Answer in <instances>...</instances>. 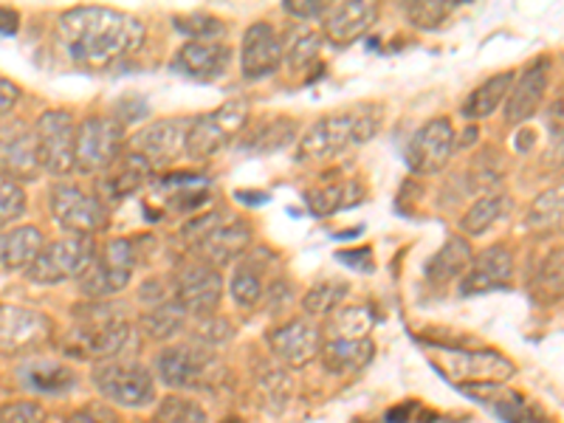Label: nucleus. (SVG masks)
<instances>
[{
  "label": "nucleus",
  "instance_id": "50",
  "mask_svg": "<svg viewBox=\"0 0 564 423\" xmlns=\"http://www.w3.org/2000/svg\"><path fill=\"white\" fill-rule=\"evenodd\" d=\"M229 336H232V327H229L223 320H212V316H207V325L198 331L200 345H214V341H218V345H223Z\"/></svg>",
  "mask_w": 564,
  "mask_h": 423
},
{
  "label": "nucleus",
  "instance_id": "55",
  "mask_svg": "<svg viewBox=\"0 0 564 423\" xmlns=\"http://www.w3.org/2000/svg\"><path fill=\"white\" fill-rule=\"evenodd\" d=\"M234 198H237L241 203H255V207L269 201V195L266 192H234Z\"/></svg>",
  "mask_w": 564,
  "mask_h": 423
},
{
  "label": "nucleus",
  "instance_id": "45",
  "mask_svg": "<svg viewBox=\"0 0 564 423\" xmlns=\"http://www.w3.org/2000/svg\"><path fill=\"white\" fill-rule=\"evenodd\" d=\"M156 423H207V412L184 396H167L159 403Z\"/></svg>",
  "mask_w": 564,
  "mask_h": 423
},
{
  "label": "nucleus",
  "instance_id": "29",
  "mask_svg": "<svg viewBox=\"0 0 564 423\" xmlns=\"http://www.w3.org/2000/svg\"><path fill=\"white\" fill-rule=\"evenodd\" d=\"M42 232L37 226H17L0 235V269H28L42 251Z\"/></svg>",
  "mask_w": 564,
  "mask_h": 423
},
{
  "label": "nucleus",
  "instance_id": "13",
  "mask_svg": "<svg viewBox=\"0 0 564 423\" xmlns=\"http://www.w3.org/2000/svg\"><path fill=\"white\" fill-rule=\"evenodd\" d=\"M223 294V279L218 269L198 257L186 260L175 271V302L184 308V313L195 316H212Z\"/></svg>",
  "mask_w": 564,
  "mask_h": 423
},
{
  "label": "nucleus",
  "instance_id": "28",
  "mask_svg": "<svg viewBox=\"0 0 564 423\" xmlns=\"http://www.w3.org/2000/svg\"><path fill=\"white\" fill-rule=\"evenodd\" d=\"M324 370L333 375H353L376 359V345L370 339H331L322 345Z\"/></svg>",
  "mask_w": 564,
  "mask_h": 423
},
{
  "label": "nucleus",
  "instance_id": "1",
  "mask_svg": "<svg viewBox=\"0 0 564 423\" xmlns=\"http://www.w3.org/2000/svg\"><path fill=\"white\" fill-rule=\"evenodd\" d=\"M57 46L74 69L113 71L145 46V26L133 14L108 7H76L57 21Z\"/></svg>",
  "mask_w": 564,
  "mask_h": 423
},
{
  "label": "nucleus",
  "instance_id": "22",
  "mask_svg": "<svg viewBox=\"0 0 564 423\" xmlns=\"http://www.w3.org/2000/svg\"><path fill=\"white\" fill-rule=\"evenodd\" d=\"M277 359L289 368H305L322 353V331L310 320H291L269 336Z\"/></svg>",
  "mask_w": 564,
  "mask_h": 423
},
{
  "label": "nucleus",
  "instance_id": "3",
  "mask_svg": "<svg viewBox=\"0 0 564 423\" xmlns=\"http://www.w3.org/2000/svg\"><path fill=\"white\" fill-rule=\"evenodd\" d=\"M76 331L71 353L79 359H113L131 341V322L108 302H94L90 308H76Z\"/></svg>",
  "mask_w": 564,
  "mask_h": 423
},
{
  "label": "nucleus",
  "instance_id": "46",
  "mask_svg": "<svg viewBox=\"0 0 564 423\" xmlns=\"http://www.w3.org/2000/svg\"><path fill=\"white\" fill-rule=\"evenodd\" d=\"M26 215V192L14 181H0V226L21 221Z\"/></svg>",
  "mask_w": 564,
  "mask_h": 423
},
{
  "label": "nucleus",
  "instance_id": "12",
  "mask_svg": "<svg viewBox=\"0 0 564 423\" xmlns=\"http://www.w3.org/2000/svg\"><path fill=\"white\" fill-rule=\"evenodd\" d=\"M54 325L46 313L0 302V356H26L49 345Z\"/></svg>",
  "mask_w": 564,
  "mask_h": 423
},
{
  "label": "nucleus",
  "instance_id": "9",
  "mask_svg": "<svg viewBox=\"0 0 564 423\" xmlns=\"http://www.w3.org/2000/svg\"><path fill=\"white\" fill-rule=\"evenodd\" d=\"M49 209L62 229L79 237H94L108 223V203L76 184H54L49 192Z\"/></svg>",
  "mask_w": 564,
  "mask_h": 423
},
{
  "label": "nucleus",
  "instance_id": "48",
  "mask_svg": "<svg viewBox=\"0 0 564 423\" xmlns=\"http://www.w3.org/2000/svg\"><path fill=\"white\" fill-rule=\"evenodd\" d=\"M42 407L35 401H12L0 407V423H40Z\"/></svg>",
  "mask_w": 564,
  "mask_h": 423
},
{
  "label": "nucleus",
  "instance_id": "51",
  "mask_svg": "<svg viewBox=\"0 0 564 423\" xmlns=\"http://www.w3.org/2000/svg\"><path fill=\"white\" fill-rule=\"evenodd\" d=\"M65 423H119V418L113 410H105V407H94V403H90L85 410L74 412Z\"/></svg>",
  "mask_w": 564,
  "mask_h": 423
},
{
  "label": "nucleus",
  "instance_id": "27",
  "mask_svg": "<svg viewBox=\"0 0 564 423\" xmlns=\"http://www.w3.org/2000/svg\"><path fill=\"white\" fill-rule=\"evenodd\" d=\"M17 378L26 389L32 393H40V396H65L76 387V373L69 368V364H60V361H28L17 370Z\"/></svg>",
  "mask_w": 564,
  "mask_h": 423
},
{
  "label": "nucleus",
  "instance_id": "49",
  "mask_svg": "<svg viewBox=\"0 0 564 423\" xmlns=\"http://www.w3.org/2000/svg\"><path fill=\"white\" fill-rule=\"evenodd\" d=\"M282 9L296 17V21H314V17H322L328 3H319V0H285Z\"/></svg>",
  "mask_w": 564,
  "mask_h": 423
},
{
  "label": "nucleus",
  "instance_id": "25",
  "mask_svg": "<svg viewBox=\"0 0 564 423\" xmlns=\"http://www.w3.org/2000/svg\"><path fill=\"white\" fill-rule=\"evenodd\" d=\"M105 181L102 187H99V198H102L105 203H108V198L111 201H122V198H131V195H136L138 189L147 187L152 181V167L147 164L145 159H138L136 153H124V159L119 155L117 161H113V167L105 170Z\"/></svg>",
  "mask_w": 564,
  "mask_h": 423
},
{
  "label": "nucleus",
  "instance_id": "14",
  "mask_svg": "<svg viewBox=\"0 0 564 423\" xmlns=\"http://www.w3.org/2000/svg\"><path fill=\"white\" fill-rule=\"evenodd\" d=\"M193 119H159L138 130L131 139L127 150L145 159L152 170L164 167L170 161L186 153V133H189Z\"/></svg>",
  "mask_w": 564,
  "mask_h": 423
},
{
  "label": "nucleus",
  "instance_id": "36",
  "mask_svg": "<svg viewBox=\"0 0 564 423\" xmlns=\"http://www.w3.org/2000/svg\"><path fill=\"white\" fill-rule=\"evenodd\" d=\"M562 198H564L562 184L544 189L537 201L530 203L528 217H525L528 229L537 232V235H548V232L559 229V226H562V207H564Z\"/></svg>",
  "mask_w": 564,
  "mask_h": 423
},
{
  "label": "nucleus",
  "instance_id": "24",
  "mask_svg": "<svg viewBox=\"0 0 564 423\" xmlns=\"http://www.w3.org/2000/svg\"><path fill=\"white\" fill-rule=\"evenodd\" d=\"M248 244H252V226L246 221H223L207 240L195 246V257L218 269L246 254Z\"/></svg>",
  "mask_w": 564,
  "mask_h": 423
},
{
  "label": "nucleus",
  "instance_id": "19",
  "mask_svg": "<svg viewBox=\"0 0 564 423\" xmlns=\"http://www.w3.org/2000/svg\"><path fill=\"white\" fill-rule=\"evenodd\" d=\"M548 79H551V60L539 57L537 63H530L523 71V77L514 79L508 90V102H505V122L511 127H519L530 122V116H537L539 104H542L544 94H548Z\"/></svg>",
  "mask_w": 564,
  "mask_h": 423
},
{
  "label": "nucleus",
  "instance_id": "17",
  "mask_svg": "<svg viewBox=\"0 0 564 423\" xmlns=\"http://www.w3.org/2000/svg\"><path fill=\"white\" fill-rule=\"evenodd\" d=\"M40 161H37L35 130L26 122H7L0 125V178L23 184L37 178Z\"/></svg>",
  "mask_w": 564,
  "mask_h": 423
},
{
  "label": "nucleus",
  "instance_id": "54",
  "mask_svg": "<svg viewBox=\"0 0 564 423\" xmlns=\"http://www.w3.org/2000/svg\"><path fill=\"white\" fill-rule=\"evenodd\" d=\"M21 26V14L9 7H0V35H17Z\"/></svg>",
  "mask_w": 564,
  "mask_h": 423
},
{
  "label": "nucleus",
  "instance_id": "33",
  "mask_svg": "<svg viewBox=\"0 0 564 423\" xmlns=\"http://www.w3.org/2000/svg\"><path fill=\"white\" fill-rule=\"evenodd\" d=\"M511 85H514V74L511 71H503V74H494L482 85H477L468 99L463 102V116L466 119H486L505 102L508 97Z\"/></svg>",
  "mask_w": 564,
  "mask_h": 423
},
{
  "label": "nucleus",
  "instance_id": "21",
  "mask_svg": "<svg viewBox=\"0 0 564 423\" xmlns=\"http://www.w3.org/2000/svg\"><path fill=\"white\" fill-rule=\"evenodd\" d=\"M232 65V49L223 42H186L170 60V69L195 83H214Z\"/></svg>",
  "mask_w": 564,
  "mask_h": 423
},
{
  "label": "nucleus",
  "instance_id": "6",
  "mask_svg": "<svg viewBox=\"0 0 564 423\" xmlns=\"http://www.w3.org/2000/svg\"><path fill=\"white\" fill-rule=\"evenodd\" d=\"M124 150V125L113 116H88L76 127L74 170L83 175H97L113 167Z\"/></svg>",
  "mask_w": 564,
  "mask_h": 423
},
{
  "label": "nucleus",
  "instance_id": "2",
  "mask_svg": "<svg viewBox=\"0 0 564 423\" xmlns=\"http://www.w3.org/2000/svg\"><path fill=\"white\" fill-rule=\"evenodd\" d=\"M379 104H356L351 111L331 113L317 119L308 130L296 139V161L299 164H319L333 161L353 147L370 141L381 127Z\"/></svg>",
  "mask_w": 564,
  "mask_h": 423
},
{
  "label": "nucleus",
  "instance_id": "43",
  "mask_svg": "<svg viewBox=\"0 0 564 423\" xmlns=\"http://www.w3.org/2000/svg\"><path fill=\"white\" fill-rule=\"evenodd\" d=\"M319 46H322V37L317 32H308V28L296 32L289 42H282V60L294 71L310 69V65L317 63Z\"/></svg>",
  "mask_w": 564,
  "mask_h": 423
},
{
  "label": "nucleus",
  "instance_id": "4",
  "mask_svg": "<svg viewBox=\"0 0 564 423\" xmlns=\"http://www.w3.org/2000/svg\"><path fill=\"white\" fill-rule=\"evenodd\" d=\"M248 125L246 99H229L221 108L193 119L186 133V155L195 161H207L223 153L234 139H241Z\"/></svg>",
  "mask_w": 564,
  "mask_h": 423
},
{
  "label": "nucleus",
  "instance_id": "38",
  "mask_svg": "<svg viewBox=\"0 0 564 423\" xmlns=\"http://www.w3.org/2000/svg\"><path fill=\"white\" fill-rule=\"evenodd\" d=\"M457 7L461 0H420V3H404V14L409 26L432 32V28H441Z\"/></svg>",
  "mask_w": 564,
  "mask_h": 423
},
{
  "label": "nucleus",
  "instance_id": "16",
  "mask_svg": "<svg viewBox=\"0 0 564 423\" xmlns=\"http://www.w3.org/2000/svg\"><path fill=\"white\" fill-rule=\"evenodd\" d=\"M209 368H212V356L200 341H195V345H167L156 356V373L167 387L175 389L200 387Z\"/></svg>",
  "mask_w": 564,
  "mask_h": 423
},
{
  "label": "nucleus",
  "instance_id": "8",
  "mask_svg": "<svg viewBox=\"0 0 564 423\" xmlns=\"http://www.w3.org/2000/svg\"><path fill=\"white\" fill-rule=\"evenodd\" d=\"M94 257H97L94 237H62L57 244L42 246L35 263L26 269V277L37 285H57L74 277L79 279Z\"/></svg>",
  "mask_w": 564,
  "mask_h": 423
},
{
  "label": "nucleus",
  "instance_id": "32",
  "mask_svg": "<svg viewBox=\"0 0 564 423\" xmlns=\"http://www.w3.org/2000/svg\"><path fill=\"white\" fill-rule=\"evenodd\" d=\"M361 198H365V187L356 181H342V184H331V187L310 189L305 195L310 212L319 217L336 215L342 209H353L356 203H361Z\"/></svg>",
  "mask_w": 564,
  "mask_h": 423
},
{
  "label": "nucleus",
  "instance_id": "7",
  "mask_svg": "<svg viewBox=\"0 0 564 423\" xmlns=\"http://www.w3.org/2000/svg\"><path fill=\"white\" fill-rule=\"evenodd\" d=\"M434 368L457 387H489L514 378L516 368L496 350H441Z\"/></svg>",
  "mask_w": 564,
  "mask_h": 423
},
{
  "label": "nucleus",
  "instance_id": "35",
  "mask_svg": "<svg viewBox=\"0 0 564 423\" xmlns=\"http://www.w3.org/2000/svg\"><path fill=\"white\" fill-rule=\"evenodd\" d=\"M184 308L179 302H170L164 299L161 306L150 308V311L142 316V331L145 336H150L152 341H170L184 331Z\"/></svg>",
  "mask_w": 564,
  "mask_h": 423
},
{
  "label": "nucleus",
  "instance_id": "56",
  "mask_svg": "<svg viewBox=\"0 0 564 423\" xmlns=\"http://www.w3.org/2000/svg\"><path fill=\"white\" fill-rule=\"evenodd\" d=\"M223 423H243L241 418H229V421H223Z\"/></svg>",
  "mask_w": 564,
  "mask_h": 423
},
{
  "label": "nucleus",
  "instance_id": "44",
  "mask_svg": "<svg viewBox=\"0 0 564 423\" xmlns=\"http://www.w3.org/2000/svg\"><path fill=\"white\" fill-rule=\"evenodd\" d=\"M372 322L376 320H372L370 308H344V311L333 316V339H365L370 334Z\"/></svg>",
  "mask_w": 564,
  "mask_h": 423
},
{
  "label": "nucleus",
  "instance_id": "39",
  "mask_svg": "<svg viewBox=\"0 0 564 423\" xmlns=\"http://www.w3.org/2000/svg\"><path fill=\"white\" fill-rule=\"evenodd\" d=\"M505 203H508L505 195H486V198H480V201H477L475 207L468 209L466 215H463V221H461L463 235L477 237V235H482V232H489L491 226L496 223V217L505 212Z\"/></svg>",
  "mask_w": 564,
  "mask_h": 423
},
{
  "label": "nucleus",
  "instance_id": "26",
  "mask_svg": "<svg viewBox=\"0 0 564 423\" xmlns=\"http://www.w3.org/2000/svg\"><path fill=\"white\" fill-rule=\"evenodd\" d=\"M466 389L468 396L477 398L480 403L491 407L496 415L503 418L505 423H551L537 407H530L519 393L508 387H500V384H489V387H461Z\"/></svg>",
  "mask_w": 564,
  "mask_h": 423
},
{
  "label": "nucleus",
  "instance_id": "5",
  "mask_svg": "<svg viewBox=\"0 0 564 423\" xmlns=\"http://www.w3.org/2000/svg\"><path fill=\"white\" fill-rule=\"evenodd\" d=\"M138 263L136 240L131 237H117L105 246V251L90 260L88 269L79 277V294L88 297L90 302H105L113 294L124 291L133 279V269Z\"/></svg>",
  "mask_w": 564,
  "mask_h": 423
},
{
  "label": "nucleus",
  "instance_id": "40",
  "mask_svg": "<svg viewBox=\"0 0 564 423\" xmlns=\"http://www.w3.org/2000/svg\"><path fill=\"white\" fill-rule=\"evenodd\" d=\"M351 291V285L342 283V279H324V283L314 285L303 299V308L310 313V316H331L339 306H342V299L347 297Z\"/></svg>",
  "mask_w": 564,
  "mask_h": 423
},
{
  "label": "nucleus",
  "instance_id": "31",
  "mask_svg": "<svg viewBox=\"0 0 564 423\" xmlns=\"http://www.w3.org/2000/svg\"><path fill=\"white\" fill-rule=\"evenodd\" d=\"M156 187L170 192L167 207H172L175 212H189V209H198L209 201V178L198 173H170L159 178Z\"/></svg>",
  "mask_w": 564,
  "mask_h": 423
},
{
  "label": "nucleus",
  "instance_id": "23",
  "mask_svg": "<svg viewBox=\"0 0 564 423\" xmlns=\"http://www.w3.org/2000/svg\"><path fill=\"white\" fill-rule=\"evenodd\" d=\"M511 274H514V257L505 246H489V249L477 254L468 265V271L461 279L463 297H475V294L503 291L508 288Z\"/></svg>",
  "mask_w": 564,
  "mask_h": 423
},
{
  "label": "nucleus",
  "instance_id": "18",
  "mask_svg": "<svg viewBox=\"0 0 564 423\" xmlns=\"http://www.w3.org/2000/svg\"><path fill=\"white\" fill-rule=\"evenodd\" d=\"M322 21V35L331 46H351L376 26L379 21V7L370 0H342V3H328Z\"/></svg>",
  "mask_w": 564,
  "mask_h": 423
},
{
  "label": "nucleus",
  "instance_id": "53",
  "mask_svg": "<svg viewBox=\"0 0 564 423\" xmlns=\"http://www.w3.org/2000/svg\"><path fill=\"white\" fill-rule=\"evenodd\" d=\"M339 260L351 265V269H358V271H370L372 269V251L370 249H356V251H351V254H347V251H342V254H339Z\"/></svg>",
  "mask_w": 564,
  "mask_h": 423
},
{
  "label": "nucleus",
  "instance_id": "52",
  "mask_svg": "<svg viewBox=\"0 0 564 423\" xmlns=\"http://www.w3.org/2000/svg\"><path fill=\"white\" fill-rule=\"evenodd\" d=\"M21 102V88L12 79L0 77V119L14 111V104Z\"/></svg>",
  "mask_w": 564,
  "mask_h": 423
},
{
  "label": "nucleus",
  "instance_id": "10",
  "mask_svg": "<svg viewBox=\"0 0 564 423\" xmlns=\"http://www.w3.org/2000/svg\"><path fill=\"white\" fill-rule=\"evenodd\" d=\"M37 161L42 173L62 178L74 173L76 150V122L69 111H46L35 122Z\"/></svg>",
  "mask_w": 564,
  "mask_h": 423
},
{
  "label": "nucleus",
  "instance_id": "30",
  "mask_svg": "<svg viewBox=\"0 0 564 423\" xmlns=\"http://www.w3.org/2000/svg\"><path fill=\"white\" fill-rule=\"evenodd\" d=\"M471 260H475L471 246H468L463 237H449L446 244H443V249L438 251V254L429 257L424 274H427L429 283H452V279H463V274L468 271Z\"/></svg>",
  "mask_w": 564,
  "mask_h": 423
},
{
  "label": "nucleus",
  "instance_id": "37",
  "mask_svg": "<svg viewBox=\"0 0 564 423\" xmlns=\"http://www.w3.org/2000/svg\"><path fill=\"white\" fill-rule=\"evenodd\" d=\"M229 294H232L234 306H237V308L260 306L262 294H266V283H262V269H257L255 263L243 260V263L234 269L232 279H229Z\"/></svg>",
  "mask_w": 564,
  "mask_h": 423
},
{
  "label": "nucleus",
  "instance_id": "15",
  "mask_svg": "<svg viewBox=\"0 0 564 423\" xmlns=\"http://www.w3.org/2000/svg\"><path fill=\"white\" fill-rule=\"evenodd\" d=\"M454 147H457V139H454L452 122L443 116L429 119L406 147V164L418 175L441 173L452 159Z\"/></svg>",
  "mask_w": 564,
  "mask_h": 423
},
{
  "label": "nucleus",
  "instance_id": "47",
  "mask_svg": "<svg viewBox=\"0 0 564 423\" xmlns=\"http://www.w3.org/2000/svg\"><path fill=\"white\" fill-rule=\"evenodd\" d=\"M223 221H229L226 212H221V209H209V212H204V215L193 217V221L186 223L181 235H184L186 244H189L195 249V246H198L200 240H207V237L212 235V232L218 229V226H221Z\"/></svg>",
  "mask_w": 564,
  "mask_h": 423
},
{
  "label": "nucleus",
  "instance_id": "34",
  "mask_svg": "<svg viewBox=\"0 0 564 423\" xmlns=\"http://www.w3.org/2000/svg\"><path fill=\"white\" fill-rule=\"evenodd\" d=\"M296 133H299V125L294 119H269L248 139H243V150H248V153H274L280 147H289L296 139Z\"/></svg>",
  "mask_w": 564,
  "mask_h": 423
},
{
  "label": "nucleus",
  "instance_id": "20",
  "mask_svg": "<svg viewBox=\"0 0 564 423\" xmlns=\"http://www.w3.org/2000/svg\"><path fill=\"white\" fill-rule=\"evenodd\" d=\"M282 63V37L271 23H252L241 42V71L246 79L271 77Z\"/></svg>",
  "mask_w": 564,
  "mask_h": 423
},
{
  "label": "nucleus",
  "instance_id": "41",
  "mask_svg": "<svg viewBox=\"0 0 564 423\" xmlns=\"http://www.w3.org/2000/svg\"><path fill=\"white\" fill-rule=\"evenodd\" d=\"M534 297L544 306L562 299V249H553L534 274Z\"/></svg>",
  "mask_w": 564,
  "mask_h": 423
},
{
  "label": "nucleus",
  "instance_id": "42",
  "mask_svg": "<svg viewBox=\"0 0 564 423\" xmlns=\"http://www.w3.org/2000/svg\"><path fill=\"white\" fill-rule=\"evenodd\" d=\"M172 23H175V28H179L181 35L193 37L189 42H221V37L226 35V26H223V21H218V17H212V14H204V12L175 14Z\"/></svg>",
  "mask_w": 564,
  "mask_h": 423
},
{
  "label": "nucleus",
  "instance_id": "11",
  "mask_svg": "<svg viewBox=\"0 0 564 423\" xmlns=\"http://www.w3.org/2000/svg\"><path fill=\"white\" fill-rule=\"evenodd\" d=\"M94 387L102 393L108 401L119 407H150L156 401V378L147 368L127 361V364H99L94 370Z\"/></svg>",
  "mask_w": 564,
  "mask_h": 423
}]
</instances>
